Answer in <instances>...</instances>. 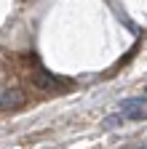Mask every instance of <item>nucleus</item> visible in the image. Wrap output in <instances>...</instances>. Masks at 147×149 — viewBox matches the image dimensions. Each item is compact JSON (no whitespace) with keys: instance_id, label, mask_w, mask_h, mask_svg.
<instances>
[{"instance_id":"1","label":"nucleus","mask_w":147,"mask_h":149,"mask_svg":"<svg viewBox=\"0 0 147 149\" xmlns=\"http://www.w3.org/2000/svg\"><path fill=\"white\" fill-rule=\"evenodd\" d=\"M144 104H147V99H144V96H136V99H126V101H120L118 107H120L123 115H128V112H139V109H144Z\"/></svg>"},{"instance_id":"2","label":"nucleus","mask_w":147,"mask_h":149,"mask_svg":"<svg viewBox=\"0 0 147 149\" xmlns=\"http://www.w3.org/2000/svg\"><path fill=\"white\" fill-rule=\"evenodd\" d=\"M19 104H22V96H16V93H6L0 99V109H16Z\"/></svg>"},{"instance_id":"3","label":"nucleus","mask_w":147,"mask_h":149,"mask_svg":"<svg viewBox=\"0 0 147 149\" xmlns=\"http://www.w3.org/2000/svg\"><path fill=\"white\" fill-rule=\"evenodd\" d=\"M123 120H126L123 115H113V117L104 120V128H118V125H123Z\"/></svg>"},{"instance_id":"4","label":"nucleus","mask_w":147,"mask_h":149,"mask_svg":"<svg viewBox=\"0 0 147 149\" xmlns=\"http://www.w3.org/2000/svg\"><path fill=\"white\" fill-rule=\"evenodd\" d=\"M139 149H147V146H139Z\"/></svg>"}]
</instances>
